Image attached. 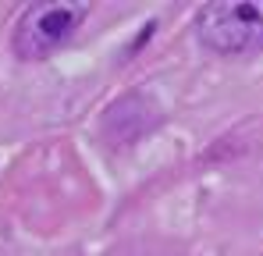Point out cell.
I'll return each mask as SVG.
<instances>
[{
	"label": "cell",
	"mask_w": 263,
	"mask_h": 256,
	"mask_svg": "<svg viewBox=\"0 0 263 256\" xmlns=\"http://www.w3.org/2000/svg\"><path fill=\"white\" fill-rule=\"evenodd\" d=\"M196 40L214 53H246L263 46V0H214L196 14Z\"/></svg>",
	"instance_id": "6da1fadb"
},
{
	"label": "cell",
	"mask_w": 263,
	"mask_h": 256,
	"mask_svg": "<svg viewBox=\"0 0 263 256\" xmlns=\"http://www.w3.org/2000/svg\"><path fill=\"white\" fill-rule=\"evenodd\" d=\"M86 14L89 7L75 4V0H40V4L25 7L22 18L14 22L11 50L22 61H40V57L53 53L57 46H64L71 40Z\"/></svg>",
	"instance_id": "7a4b0ae2"
}]
</instances>
